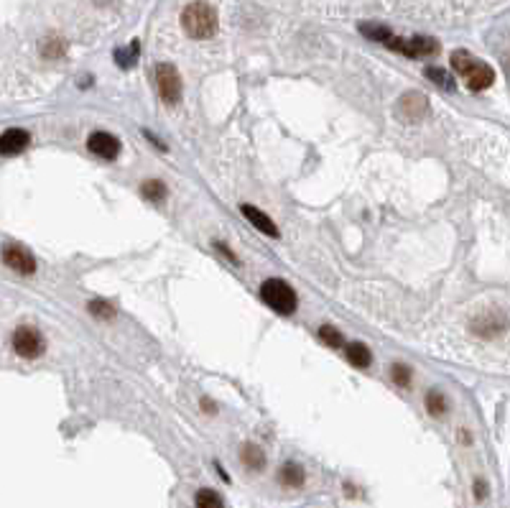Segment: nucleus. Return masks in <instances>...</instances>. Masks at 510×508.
<instances>
[{"label": "nucleus", "instance_id": "39448f33", "mask_svg": "<svg viewBox=\"0 0 510 508\" xmlns=\"http://www.w3.org/2000/svg\"><path fill=\"white\" fill-rule=\"evenodd\" d=\"M385 46L401 51L405 57H429V54L439 51V44L434 39H427V36H416V39H396V36H391L385 41Z\"/></svg>", "mask_w": 510, "mask_h": 508}, {"label": "nucleus", "instance_id": "f03ea898", "mask_svg": "<svg viewBox=\"0 0 510 508\" xmlns=\"http://www.w3.org/2000/svg\"><path fill=\"white\" fill-rule=\"evenodd\" d=\"M260 297H263V302H266L273 312H279V314H294L296 307H299L296 291L291 289V283H286L283 279H268V281H263V286H260Z\"/></svg>", "mask_w": 510, "mask_h": 508}, {"label": "nucleus", "instance_id": "9d476101", "mask_svg": "<svg viewBox=\"0 0 510 508\" xmlns=\"http://www.w3.org/2000/svg\"><path fill=\"white\" fill-rule=\"evenodd\" d=\"M467 77V87L469 90H475V92H483V90H488L492 82H495V72L490 69L488 64H483L480 59H477L475 64H472V69L464 74Z\"/></svg>", "mask_w": 510, "mask_h": 508}, {"label": "nucleus", "instance_id": "f257e3e1", "mask_svg": "<svg viewBox=\"0 0 510 508\" xmlns=\"http://www.w3.org/2000/svg\"><path fill=\"white\" fill-rule=\"evenodd\" d=\"M182 26L192 39H210L217 31V13L215 8L196 0V3H189L182 11Z\"/></svg>", "mask_w": 510, "mask_h": 508}, {"label": "nucleus", "instance_id": "20e7f679", "mask_svg": "<svg viewBox=\"0 0 510 508\" xmlns=\"http://www.w3.org/2000/svg\"><path fill=\"white\" fill-rule=\"evenodd\" d=\"M13 350L21 358H39L46 350V342H43L41 332L34 327H18L13 332Z\"/></svg>", "mask_w": 510, "mask_h": 508}, {"label": "nucleus", "instance_id": "f3484780", "mask_svg": "<svg viewBox=\"0 0 510 508\" xmlns=\"http://www.w3.org/2000/svg\"><path fill=\"white\" fill-rule=\"evenodd\" d=\"M196 508H224V501L220 493H215L210 488H202L196 493Z\"/></svg>", "mask_w": 510, "mask_h": 508}, {"label": "nucleus", "instance_id": "4be33fe9", "mask_svg": "<svg viewBox=\"0 0 510 508\" xmlns=\"http://www.w3.org/2000/svg\"><path fill=\"white\" fill-rule=\"evenodd\" d=\"M391 375L401 389H408V386H411V368L403 366V363H396V366L391 368Z\"/></svg>", "mask_w": 510, "mask_h": 508}, {"label": "nucleus", "instance_id": "aec40b11", "mask_svg": "<svg viewBox=\"0 0 510 508\" xmlns=\"http://www.w3.org/2000/svg\"><path fill=\"white\" fill-rule=\"evenodd\" d=\"M427 77L434 79V82L439 87H444V90H455V79H452V74L439 69V67H427Z\"/></svg>", "mask_w": 510, "mask_h": 508}, {"label": "nucleus", "instance_id": "a211bd4d", "mask_svg": "<svg viewBox=\"0 0 510 508\" xmlns=\"http://www.w3.org/2000/svg\"><path fill=\"white\" fill-rule=\"evenodd\" d=\"M67 51V44L62 39H56V36H49L46 41H41V54L46 59H59Z\"/></svg>", "mask_w": 510, "mask_h": 508}, {"label": "nucleus", "instance_id": "6ab92c4d", "mask_svg": "<svg viewBox=\"0 0 510 508\" xmlns=\"http://www.w3.org/2000/svg\"><path fill=\"white\" fill-rule=\"evenodd\" d=\"M477 59L469 54V51H464V49H457L455 54H452V67H455L459 74H467L469 69H472V64H475Z\"/></svg>", "mask_w": 510, "mask_h": 508}, {"label": "nucleus", "instance_id": "412c9836", "mask_svg": "<svg viewBox=\"0 0 510 508\" xmlns=\"http://www.w3.org/2000/svg\"><path fill=\"white\" fill-rule=\"evenodd\" d=\"M319 337H322L329 347H344V337H342V332H340V330H335V327L324 325L322 330H319Z\"/></svg>", "mask_w": 510, "mask_h": 508}, {"label": "nucleus", "instance_id": "5701e85b", "mask_svg": "<svg viewBox=\"0 0 510 508\" xmlns=\"http://www.w3.org/2000/svg\"><path fill=\"white\" fill-rule=\"evenodd\" d=\"M115 59H118L120 67H133V62L138 59V41H133L128 49H118L115 51Z\"/></svg>", "mask_w": 510, "mask_h": 508}, {"label": "nucleus", "instance_id": "b1692460", "mask_svg": "<svg viewBox=\"0 0 510 508\" xmlns=\"http://www.w3.org/2000/svg\"><path fill=\"white\" fill-rule=\"evenodd\" d=\"M90 312L95 314V317H115V309H112L107 302H100V299H95V302H90Z\"/></svg>", "mask_w": 510, "mask_h": 508}, {"label": "nucleus", "instance_id": "dca6fc26", "mask_svg": "<svg viewBox=\"0 0 510 508\" xmlns=\"http://www.w3.org/2000/svg\"><path fill=\"white\" fill-rule=\"evenodd\" d=\"M424 401H427V411L429 414H434V417H444L447 409H449V403H447V399H444L441 391H429Z\"/></svg>", "mask_w": 510, "mask_h": 508}, {"label": "nucleus", "instance_id": "9b49d317", "mask_svg": "<svg viewBox=\"0 0 510 508\" xmlns=\"http://www.w3.org/2000/svg\"><path fill=\"white\" fill-rule=\"evenodd\" d=\"M240 210H243L245 218H248L253 222V227H258L260 233L271 235V238H279V227L273 225V220L268 218L266 212H260L258 207H253V205H243Z\"/></svg>", "mask_w": 510, "mask_h": 508}, {"label": "nucleus", "instance_id": "2eb2a0df", "mask_svg": "<svg viewBox=\"0 0 510 508\" xmlns=\"http://www.w3.org/2000/svg\"><path fill=\"white\" fill-rule=\"evenodd\" d=\"M140 194L151 202H163L166 199V184L159 182V179H148V182L140 184Z\"/></svg>", "mask_w": 510, "mask_h": 508}, {"label": "nucleus", "instance_id": "ddd939ff", "mask_svg": "<svg viewBox=\"0 0 510 508\" xmlns=\"http://www.w3.org/2000/svg\"><path fill=\"white\" fill-rule=\"evenodd\" d=\"M279 480H281V486H286V488H301L304 486V480H307V475H304V467L301 465L286 462V465H281Z\"/></svg>", "mask_w": 510, "mask_h": 508}, {"label": "nucleus", "instance_id": "6e6552de", "mask_svg": "<svg viewBox=\"0 0 510 508\" xmlns=\"http://www.w3.org/2000/svg\"><path fill=\"white\" fill-rule=\"evenodd\" d=\"M31 135L23 128H8L6 133H0V154L3 156H18L28 146Z\"/></svg>", "mask_w": 510, "mask_h": 508}, {"label": "nucleus", "instance_id": "4468645a", "mask_svg": "<svg viewBox=\"0 0 510 508\" xmlns=\"http://www.w3.org/2000/svg\"><path fill=\"white\" fill-rule=\"evenodd\" d=\"M240 460H243V465L248 467V470H263V465H266V455H263L260 447H255V445H245L243 450H240Z\"/></svg>", "mask_w": 510, "mask_h": 508}, {"label": "nucleus", "instance_id": "7ed1b4c3", "mask_svg": "<svg viewBox=\"0 0 510 508\" xmlns=\"http://www.w3.org/2000/svg\"><path fill=\"white\" fill-rule=\"evenodd\" d=\"M156 87L166 105H176L182 100V77L174 64H159L156 67Z\"/></svg>", "mask_w": 510, "mask_h": 508}, {"label": "nucleus", "instance_id": "0eeeda50", "mask_svg": "<svg viewBox=\"0 0 510 508\" xmlns=\"http://www.w3.org/2000/svg\"><path fill=\"white\" fill-rule=\"evenodd\" d=\"M87 146H90L92 154L100 156V159H107V161H112V159L120 156V141L112 133H107V131H95L90 135Z\"/></svg>", "mask_w": 510, "mask_h": 508}, {"label": "nucleus", "instance_id": "1a4fd4ad", "mask_svg": "<svg viewBox=\"0 0 510 508\" xmlns=\"http://www.w3.org/2000/svg\"><path fill=\"white\" fill-rule=\"evenodd\" d=\"M424 115H427V98L421 92H408V95H403V100H401V118L416 123Z\"/></svg>", "mask_w": 510, "mask_h": 508}, {"label": "nucleus", "instance_id": "f8f14e48", "mask_svg": "<svg viewBox=\"0 0 510 508\" xmlns=\"http://www.w3.org/2000/svg\"><path fill=\"white\" fill-rule=\"evenodd\" d=\"M344 355H347V360L355 368H370L373 363L370 347L363 345V342H349V345H344Z\"/></svg>", "mask_w": 510, "mask_h": 508}, {"label": "nucleus", "instance_id": "423d86ee", "mask_svg": "<svg viewBox=\"0 0 510 508\" xmlns=\"http://www.w3.org/2000/svg\"><path fill=\"white\" fill-rule=\"evenodd\" d=\"M3 263L8 269H13L15 274H34L36 271V258L28 253L23 246H6L3 248Z\"/></svg>", "mask_w": 510, "mask_h": 508}]
</instances>
